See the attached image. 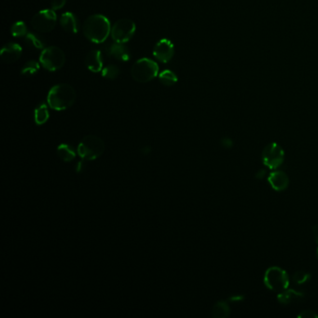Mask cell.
<instances>
[{
  "mask_svg": "<svg viewBox=\"0 0 318 318\" xmlns=\"http://www.w3.org/2000/svg\"><path fill=\"white\" fill-rule=\"evenodd\" d=\"M35 122L38 125H42L46 123L50 118L49 109L46 104H41L37 109H35Z\"/></svg>",
  "mask_w": 318,
  "mask_h": 318,
  "instance_id": "d6986e66",
  "label": "cell"
},
{
  "mask_svg": "<svg viewBox=\"0 0 318 318\" xmlns=\"http://www.w3.org/2000/svg\"><path fill=\"white\" fill-rule=\"evenodd\" d=\"M159 80L165 86H173L177 82V77L172 70H164L159 75Z\"/></svg>",
  "mask_w": 318,
  "mask_h": 318,
  "instance_id": "7402d4cb",
  "label": "cell"
},
{
  "mask_svg": "<svg viewBox=\"0 0 318 318\" xmlns=\"http://www.w3.org/2000/svg\"><path fill=\"white\" fill-rule=\"evenodd\" d=\"M106 149L105 142L99 136L89 135L83 137L78 146V153L83 160L94 161L101 157Z\"/></svg>",
  "mask_w": 318,
  "mask_h": 318,
  "instance_id": "3957f363",
  "label": "cell"
},
{
  "mask_svg": "<svg viewBox=\"0 0 318 318\" xmlns=\"http://www.w3.org/2000/svg\"><path fill=\"white\" fill-rule=\"evenodd\" d=\"M66 3H67V0H53L51 7L54 11H58L65 7Z\"/></svg>",
  "mask_w": 318,
  "mask_h": 318,
  "instance_id": "4316f807",
  "label": "cell"
},
{
  "mask_svg": "<svg viewBox=\"0 0 318 318\" xmlns=\"http://www.w3.org/2000/svg\"><path fill=\"white\" fill-rule=\"evenodd\" d=\"M268 181L271 188L276 191H283L286 190L289 185L288 176L283 171H273L269 175Z\"/></svg>",
  "mask_w": 318,
  "mask_h": 318,
  "instance_id": "7c38bea8",
  "label": "cell"
},
{
  "mask_svg": "<svg viewBox=\"0 0 318 318\" xmlns=\"http://www.w3.org/2000/svg\"><path fill=\"white\" fill-rule=\"evenodd\" d=\"M82 31L87 40L95 44H101L111 34L110 22L105 15H91L84 21Z\"/></svg>",
  "mask_w": 318,
  "mask_h": 318,
  "instance_id": "6da1fadb",
  "label": "cell"
},
{
  "mask_svg": "<svg viewBox=\"0 0 318 318\" xmlns=\"http://www.w3.org/2000/svg\"><path fill=\"white\" fill-rule=\"evenodd\" d=\"M40 63L42 68L48 71L54 72L64 67L66 63V55L59 47L51 46L45 48L40 56Z\"/></svg>",
  "mask_w": 318,
  "mask_h": 318,
  "instance_id": "8992f818",
  "label": "cell"
},
{
  "mask_svg": "<svg viewBox=\"0 0 318 318\" xmlns=\"http://www.w3.org/2000/svg\"><path fill=\"white\" fill-rule=\"evenodd\" d=\"M298 318H317V312L312 310H304L298 314Z\"/></svg>",
  "mask_w": 318,
  "mask_h": 318,
  "instance_id": "484cf974",
  "label": "cell"
},
{
  "mask_svg": "<svg viewBox=\"0 0 318 318\" xmlns=\"http://www.w3.org/2000/svg\"><path fill=\"white\" fill-rule=\"evenodd\" d=\"M262 162L270 169H277L284 161V151L277 143H270L262 150Z\"/></svg>",
  "mask_w": 318,
  "mask_h": 318,
  "instance_id": "9c48e42d",
  "label": "cell"
},
{
  "mask_svg": "<svg viewBox=\"0 0 318 318\" xmlns=\"http://www.w3.org/2000/svg\"><path fill=\"white\" fill-rule=\"evenodd\" d=\"M312 235H313V238H314L316 244H318V224L314 225L312 227Z\"/></svg>",
  "mask_w": 318,
  "mask_h": 318,
  "instance_id": "83f0119b",
  "label": "cell"
},
{
  "mask_svg": "<svg viewBox=\"0 0 318 318\" xmlns=\"http://www.w3.org/2000/svg\"><path fill=\"white\" fill-rule=\"evenodd\" d=\"M136 24L134 21L123 18L117 21L111 28V38L114 42L126 43L136 33Z\"/></svg>",
  "mask_w": 318,
  "mask_h": 318,
  "instance_id": "52a82bcc",
  "label": "cell"
},
{
  "mask_svg": "<svg viewBox=\"0 0 318 318\" xmlns=\"http://www.w3.org/2000/svg\"><path fill=\"white\" fill-rule=\"evenodd\" d=\"M25 42L28 47L32 48L35 50H42L45 47V43L42 41L41 37L33 33H28L25 37Z\"/></svg>",
  "mask_w": 318,
  "mask_h": 318,
  "instance_id": "ffe728a7",
  "label": "cell"
},
{
  "mask_svg": "<svg viewBox=\"0 0 318 318\" xmlns=\"http://www.w3.org/2000/svg\"><path fill=\"white\" fill-rule=\"evenodd\" d=\"M316 256H317V258H318V247H317V251H316Z\"/></svg>",
  "mask_w": 318,
  "mask_h": 318,
  "instance_id": "f1b7e54d",
  "label": "cell"
},
{
  "mask_svg": "<svg viewBox=\"0 0 318 318\" xmlns=\"http://www.w3.org/2000/svg\"><path fill=\"white\" fill-rule=\"evenodd\" d=\"M303 297H304V294L302 292L295 290L292 288H286L278 293L277 299L281 304L287 305L296 302L299 299L303 298Z\"/></svg>",
  "mask_w": 318,
  "mask_h": 318,
  "instance_id": "9a60e30c",
  "label": "cell"
},
{
  "mask_svg": "<svg viewBox=\"0 0 318 318\" xmlns=\"http://www.w3.org/2000/svg\"><path fill=\"white\" fill-rule=\"evenodd\" d=\"M109 54L119 61L127 62L131 58V54L128 48L124 45V43L114 42L109 49Z\"/></svg>",
  "mask_w": 318,
  "mask_h": 318,
  "instance_id": "2e32d148",
  "label": "cell"
},
{
  "mask_svg": "<svg viewBox=\"0 0 318 318\" xmlns=\"http://www.w3.org/2000/svg\"><path fill=\"white\" fill-rule=\"evenodd\" d=\"M76 100V91L68 83H61L50 90L47 96L48 106L56 111L69 109Z\"/></svg>",
  "mask_w": 318,
  "mask_h": 318,
  "instance_id": "7a4b0ae2",
  "label": "cell"
},
{
  "mask_svg": "<svg viewBox=\"0 0 318 318\" xmlns=\"http://www.w3.org/2000/svg\"><path fill=\"white\" fill-rule=\"evenodd\" d=\"M264 284L270 290L279 293L288 288L289 276L284 269L277 266H272L265 271Z\"/></svg>",
  "mask_w": 318,
  "mask_h": 318,
  "instance_id": "5b68a950",
  "label": "cell"
},
{
  "mask_svg": "<svg viewBox=\"0 0 318 318\" xmlns=\"http://www.w3.org/2000/svg\"><path fill=\"white\" fill-rule=\"evenodd\" d=\"M57 154L65 163H69L73 161L76 157L74 150L68 144L59 145L57 148Z\"/></svg>",
  "mask_w": 318,
  "mask_h": 318,
  "instance_id": "ac0fdd59",
  "label": "cell"
},
{
  "mask_svg": "<svg viewBox=\"0 0 318 318\" xmlns=\"http://www.w3.org/2000/svg\"><path fill=\"white\" fill-rule=\"evenodd\" d=\"M23 54V48L21 47L18 43H8L5 44L1 50V59L5 63H14L18 61Z\"/></svg>",
  "mask_w": 318,
  "mask_h": 318,
  "instance_id": "8fae6325",
  "label": "cell"
},
{
  "mask_svg": "<svg viewBox=\"0 0 318 318\" xmlns=\"http://www.w3.org/2000/svg\"><path fill=\"white\" fill-rule=\"evenodd\" d=\"M12 35L15 38H21V37H26L28 35V28L25 22H16L14 23L11 29Z\"/></svg>",
  "mask_w": 318,
  "mask_h": 318,
  "instance_id": "603a6c76",
  "label": "cell"
},
{
  "mask_svg": "<svg viewBox=\"0 0 318 318\" xmlns=\"http://www.w3.org/2000/svg\"><path fill=\"white\" fill-rule=\"evenodd\" d=\"M120 68L116 65H109L102 69V77L108 80H115L120 75Z\"/></svg>",
  "mask_w": 318,
  "mask_h": 318,
  "instance_id": "cb8c5ba5",
  "label": "cell"
},
{
  "mask_svg": "<svg viewBox=\"0 0 318 318\" xmlns=\"http://www.w3.org/2000/svg\"><path fill=\"white\" fill-rule=\"evenodd\" d=\"M159 73V66L149 58H141L133 65L131 74L133 79L139 83H147L154 80Z\"/></svg>",
  "mask_w": 318,
  "mask_h": 318,
  "instance_id": "277c9868",
  "label": "cell"
},
{
  "mask_svg": "<svg viewBox=\"0 0 318 318\" xmlns=\"http://www.w3.org/2000/svg\"><path fill=\"white\" fill-rule=\"evenodd\" d=\"M311 280V274L304 271H298L294 273L293 281L298 284H303L308 283Z\"/></svg>",
  "mask_w": 318,
  "mask_h": 318,
  "instance_id": "d4e9b609",
  "label": "cell"
},
{
  "mask_svg": "<svg viewBox=\"0 0 318 318\" xmlns=\"http://www.w3.org/2000/svg\"><path fill=\"white\" fill-rule=\"evenodd\" d=\"M175 55L174 44L167 39L158 41L153 49V55L158 61L168 63Z\"/></svg>",
  "mask_w": 318,
  "mask_h": 318,
  "instance_id": "30bf717a",
  "label": "cell"
},
{
  "mask_svg": "<svg viewBox=\"0 0 318 318\" xmlns=\"http://www.w3.org/2000/svg\"><path fill=\"white\" fill-rule=\"evenodd\" d=\"M230 307L226 301H218L212 309V316L216 318H225L230 316Z\"/></svg>",
  "mask_w": 318,
  "mask_h": 318,
  "instance_id": "e0dca14e",
  "label": "cell"
},
{
  "mask_svg": "<svg viewBox=\"0 0 318 318\" xmlns=\"http://www.w3.org/2000/svg\"><path fill=\"white\" fill-rule=\"evenodd\" d=\"M85 65L90 71L98 73L103 69V60L101 52L98 50H93L89 52L85 58Z\"/></svg>",
  "mask_w": 318,
  "mask_h": 318,
  "instance_id": "4fadbf2b",
  "label": "cell"
},
{
  "mask_svg": "<svg viewBox=\"0 0 318 318\" xmlns=\"http://www.w3.org/2000/svg\"><path fill=\"white\" fill-rule=\"evenodd\" d=\"M60 25L65 31L72 34H77L80 29L79 20L72 13H65L62 14Z\"/></svg>",
  "mask_w": 318,
  "mask_h": 318,
  "instance_id": "5bb4252c",
  "label": "cell"
},
{
  "mask_svg": "<svg viewBox=\"0 0 318 318\" xmlns=\"http://www.w3.org/2000/svg\"><path fill=\"white\" fill-rule=\"evenodd\" d=\"M57 24V16L54 10H43L35 14L31 19V27L38 32H50Z\"/></svg>",
  "mask_w": 318,
  "mask_h": 318,
  "instance_id": "ba28073f",
  "label": "cell"
},
{
  "mask_svg": "<svg viewBox=\"0 0 318 318\" xmlns=\"http://www.w3.org/2000/svg\"><path fill=\"white\" fill-rule=\"evenodd\" d=\"M41 66V63L35 61V60H30L25 64V66L21 70V74L27 76V77L34 76L36 73L39 72Z\"/></svg>",
  "mask_w": 318,
  "mask_h": 318,
  "instance_id": "44dd1931",
  "label": "cell"
}]
</instances>
